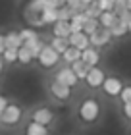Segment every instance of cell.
<instances>
[{
    "label": "cell",
    "mask_w": 131,
    "mask_h": 135,
    "mask_svg": "<svg viewBox=\"0 0 131 135\" xmlns=\"http://www.w3.org/2000/svg\"><path fill=\"white\" fill-rule=\"evenodd\" d=\"M110 41H112L110 29H104V27H98L95 33L89 35L91 46H96V48H102V46H106V45H110Z\"/></svg>",
    "instance_id": "obj_7"
},
{
    "label": "cell",
    "mask_w": 131,
    "mask_h": 135,
    "mask_svg": "<svg viewBox=\"0 0 131 135\" xmlns=\"http://www.w3.org/2000/svg\"><path fill=\"white\" fill-rule=\"evenodd\" d=\"M91 2H95V0H83V4H87V6H89Z\"/></svg>",
    "instance_id": "obj_37"
},
{
    "label": "cell",
    "mask_w": 131,
    "mask_h": 135,
    "mask_svg": "<svg viewBox=\"0 0 131 135\" xmlns=\"http://www.w3.org/2000/svg\"><path fill=\"white\" fill-rule=\"evenodd\" d=\"M6 106H8V99H6L4 95H0V114L4 112V108H6Z\"/></svg>",
    "instance_id": "obj_32"
},
{
    "label": "cell",
    "mask_w": 131,
    "mask_h": 135,
    "mask_svg": "<svg viewBox=\"0 0 131 135\" xmlns=\"http://www.w3.org/2000/svg\"><path fill=\"white\" fill-rule=\"evenodd\" d=\"M35 60L39 62L41 68H45V70H50V68H54L56 64L60 62V54L56 52L50 45H45V46H42V50L39 52V56H37Z\"/></svg>",
    "instance_id": "obj_2"
},
{
    "label": "cell",
    "mask_w": 131,
    "mask_h": 135,
    "mask_svg": "<svg viewBox=\"0 0 131 135\" xmlns=\"http://www.w3.org/2000/svg\"><path fill=\"white\" fill-rule=\"evenodd\" d=\"M127 33H129V31H127V23H125V21H122L120 17H118V21L110 27V35H112V39H120V37H125Z\"/></svg>",
    "instance_id": "obj_18"
},
{
    "label": "cell",
    "mask_w": 131,
    "mask_h": 135,
    "mask_svg": "<svg viewBox=\"0 0 131 135\" xmlns=\"http://www.w3.org/2000/svg\"><path fill=\"white\" fill-rule=\"evenodd\" d=\"M21 116H23V110H21L20 104L8 102V106L4 108L2 114H0V122H2L4 126H16L17 122L21 120Z\"/></svg>",
    "instance_id": "obj_3"
},
{
    "label": "cell",
    "mask_w": 131,
    "mask_h": 135,
    "mask_svg": "<svg viewBox=\"0 0 131 135\" xmlns=\"http://www.w3.org/2000/svg\"><path fill=\"white\" fill-rule=\"evenodd\" d=\"M104 77H106V71L102 70L100 66H91L83 81L87 83V87H91V89H98V87L102 85Z\"/></svg>",
    "instance_id": "obj_4"
},
{
    "label": "cell",
    "mask_w": 131,
    "mask_h": 135,
    "mask_svg": "<svg viewBox=\"0 0 131 135\" xmlns=\"http://www.w3.org/2000/svg\"><path fill=\"white\" fill-rule=\"evenodd\" d=\"M20 37H21V41H23V45H31V42H35L37 39H41L35 27H23L21 31H20Z\"/></svg>",
    "instance_id": "obj_19"
},
{
    "label": "cell",
    "mask_w": 131,
    "mask_h": 135,
    "mask_svg": "<svg viewBox=\"0 0 131 135\" xmlns=\"http://www.w3.org/2000/svg\"><path fill=\"white\" fill-rule=\"evenodd\" d=\"M54 110L52 108H48V106H39L33 112V116H31V120L37 122V124H42V126H50L52 122H54Z\"/></svg>",
    "instance_id": "obj_8"
},
{
    "label": "cell",
    "mask_w": 131,
    "mask_h": 135,
    "mask_svg": "<svg viewBox=\"0 0 131 135\" xmlns=\"http://www.w3.org/2000/svg\"><path fill=\"white\" fill-rule=\"evenodd\" d=\"M81 60L87 64V66H98L100 64V48L96 46H87L81 50Z\"/></svg>",
    "instance_id": "obj_10"
},
{
    "label": "cell",
    "mask_w": 131,
    "mask_h": 135,
    "mask_svg": "<svg viewBox=\"0 0 131 135\" xmlns=\"http://www.w3.org/2000/svg\"><path fill=\"white\" fill-rule=\"evenodd\" d=\"M85 21H87L85 12H77V14H73L71 20H70V29H71V33L83 31V23H85Z\"/></svg>",
    "instance_id": "obj_17"
},
{
    "label": "cell",
    "mask_w": 131,
    "mask_h": 135,
    "mask_svg": "<svg viewBox=\"0 0 131 135\" xmlns=\"http://www.w3.org/2000/svg\"><path fill=\"white\" fill-rule=\"evenodd\" d=\"M120 100L123 102H131V85H123L122 93H120Z\"/></svg>",
    "instance_id": "obj_30"
},
{
    "label": "cell",
    "mask_w": 131,
    "mask_h": 135,
    "mask_svg": "<svg viewBox=\"0 0 131 135\" xmlns=\"http://www.w3.org/2000/svg\"><path fill=\"white\" fill-rule=\"evenodd\" d=\"M100 87L104 91V95H108V97H120L122 89H123V81L120 77H116V75H106Z\"/></svg>",
    "instance_id": "obj_5"
},
{
    "label": "cell",
    "mask_w": 131,
    "mask_h": 135,
    "mask_svg": "<svg viewBox=\"0 0 131 135\" xmlns=\"http://www.w3.org/2000/svg\"><path fill=\"white\" fill-rule=\"evenodd\" d=\"M98 27H100V23H98V17H87V21L83 23V33L91 35V33H95Z\"/></svg>",
    "instance_id": "obj_25"
},
{
    "label": "cell",
    "mask_w": 131,
    "mask_h": 135,
    "mask_svg": "<svg viewBox=\"0 0 131 135\" xmlns=\"http://www.w3.org/2000/svg\"><path fill=\"white\" fill-rule=\"evenodd\" d=\"M42 21H45V25H52V23L58 20V8H52V6H46L45 10H42Z\"/></svg>",
    "instance_id": "obj_22"
},
{
    "label": "cell",
    "mask_w": 131,
    "mask_h": 135,
    "mask_svg": "<svg viewBox=\"0 0 131 135\" xmlns=\"http://www.w3.org/2000/svg\"><path fill=\"white\" fill-rule=\"evenodd\" d=\"M2 71H4V60L0 58V75H2Z\"/></svg>",
    "instance_id": "obj_34"
},
{
    "label": "cell",
    "mask_w": 131,
    "mask_h": 135,
    "mask_svg": "<svg viewBox=\"0 0 131 135\" xmlns=\"http://www.w3.org/2000/svg\"><path fill=\"white\" fill-rule=\"evenodd\" d=\"M127 31H129V33H131V20H129V21H127Z\"/></svg>",
    "instance_id": "obj_36"
},
{
    "label": "cell",
    "mask_w": 131,
    "mask_h": 135,
    "mask_svg": "<svg viewBox=\"0 0 131 135\" xmlns=\"http://www.w3.org/2000/svg\"><path fill=\"white\" fill-rule=\"evenodd\" d=\"M25 135H50V129H48V126L37 124V122L31 120L25 126Z\"/></svg>",
    "instance_id": "obj_14"
},
{
    "label": "cell",
    "mask_w": 131,
    "mask_h": 135,
    "mask_svg": "<svg viewBox=\"0 0 131 135\" xmlns=\"http://www.w3.org/2000/svg\"><path fill=\"white\" fill-rule=\"evenodd\" d=\"M73 14H75V12H73V10H71V8H70L67 4H64V6H60V8H58V20L70 21Z\"/></svg>",
    "instance_id": "obj_26"
},
{
    "label": "cell",
    "mask_w": 131,
    "mask_h": 135,
    "mask_svg": "<svg viewBox=\"0 0 131 135\" xmlns=\"http://www.w3.org/2000/svg\"><path fill=\"white\" fill-rule=\"evenodd\" d=\"M50 95L54 97L56 100L66 102V100L71 99V87L62 85V83H58V81H52V83H50Z\"/></svg>",
    "instance_id": "obj_9"
},
{
    "label": "cell",
    "mask_w": 131,
    "mask_h": 135,
    "mask_svg": "<svg viewBox=\"0 0 131 135\" xmlns=\"http://www.w3.org/2000/svg\"><path fill=\"white\" fill-rule=\"evenodd\" d=\"M125 4H127V10L131 12V0H125Z\"/></svg>",
    "instance_id": "obj_35"
},
{
    "label": "cell",
    "mask_w": 131,
    "mask_h": 135,
    "mask_svg": "<svg viewBox=\"0 0 131 135\" xmlns=\"http://www.w3.org/2000/svg\"><path fill=\"white\" fill-rule=\"evenodd\" d=\"M48 45H50V46H52V48H54V50L58 52V54H62V52H64L67 46H70V42H67V39H66V37H52Z\"/></svg>",
    "instance_id": "obj_23"
},
{
    "label": "cell",
    "mask_w": 131,
    "mask_h": 135,
    "mask_svg": "<svg viewBox=\"0 0 131 135\" xmlns=\"http://www.w3.org/2000/svg\"><path fill=\"white\" fill-rule=\"evenodd\" d=\"M4 42H6V48H20L23 45L20 31H8L4 35Z\"/></svg>",
    "instance_id": "obj_16"
},
{
    "label": "cell",
    "mask_w": 131,
    "mask_h": 135,
    "mask_svg": "<svg viewBox=\"0 0 131 135\" xmlns=\"http://www.w3.org/2000/svg\"><path fill=\"white\" fill-rule=\"evenodd\" d=\"M54 81H58V83H62V85H67V87L73 89V87L79 83V79H77V75L73 73V70H71L70 66H64V68H60V70L56 71Z\"/></svg>",
    "instance_id": "obj_6"
},
{
    "label": "cell",
    "mask_w": 131,
    "mask_h": 135,
    "mask_svg": "<svg viewBox=\"0 0 131 135\" xmlns=\"http://www.w3.org/2000/svg\"><path fill=\"white\" fill-rule=\"evenodd\" d=\"M70 68H71V70H73V73H75V75H77V79H79V81H83V79H85V75H87V71H89V68L91 66H87L85 62H83V60H75V62H73V64H70Z\"/></svg>",
    "instance_id": "obj_20"
},
{
    "label": "cell",
    "mask_w": 131,
    "mask_h": 135,
    "mask_svg": "<svg viewBox=\"0 0 131 135\" xmlns=\"http://www.w3.org/2000/svg\"><path fill=\"white\" fill-rule=\"evenodd\" d=\"M46 42L42 41V39H37L35 42H31V45H25V46H29V50H31V54H33V58H37L39 56V52L42 50V46H45Z\"/></svg>",
    "instance_id": "obj_27"
},
{
    "label": "cell",
    "mask_w": 131,
    "mask_h": 135,
    "mask_svg": "<svg viewBox=\"0 0 131 135\" xmlns=\"http://www.w3.org/2000/svg\"><path fill=\"white\" fill-rule=\"evenodd\" d=\"M71 29H70V21H64V20H56L52 23V37H70Z\"/></svg>",
    "instance_id": "obj_12"
},
{
    "label": "cell",
    "mask_w": 131,
    "mask_h": 135,
    "mask_svg": "<svg viewBox=\"0 0 131 135\" xmlns=\"http://www.w3.org/2000/svg\"><path fill=\"white\" fill-rule=\"evenodd\" d=\"M116 21H118V14L114 10L100 12V16H98V23H100V27H104V29H110Z\"/></svg>",
    "instance_id": "obj_13"
},
{
    "label": "cell",
    "mask_w": 131,
    "mask_h": 135,
    "mask_svg": "<svg viewBox=\"0 0 131 135\" xmlns=\"http://www.w3.org/2000/svg\"><path fill=\"white\" fill-rule=\"evenodd\" d=\"M67 42H70V46H75V48H79V50H83V48H87V46L91 45V42H89V35L83 33V31L70 33V37H67Z\"/></svg>",
    "instance_id": "obj_11"
},
{
    "label": "cell",
    "mask_w": 131,
    "mask_h": 135,
    "mask_svg": "<svg viewBox=\"0 0 131 135\" xmlns=\"http://www.w3.org/2000/svg\"><path fill=\"white\" fill-rule=\"evenodd\" d=\"M96 6L100 8V12H108V10H114L116 0H96Z\"/></svg>",
    "instance_id": "obj_29"
},
{
    "label": "cell",
    "mask_w": 131,
    "mask_h": 135,
    "mask_svg": "<svg viewBox=\"0 0 131 135\" xmlns=\"http://www.w3.org/2000/svg\"><path fill=\"white\" fill-rule=\"evenodd\" d=\"M85 16L87 17H98V16H100V8L96 6V0H95V2H91L85 8Z\"/></svg>",
    "instance_id": "obj_28"
},
{
    "label": "cell",
    "mask_w": 131,
    "mask_h": 135,
    "mask_svg": "<svg viewBox=\"0 0 131 135\" xmlns=\"http://www.w3.org/2000/svg\"><path fill=\"white\" fill-rule=\"evenodd\" d=\"M0 58L4 60V64H16L17 62V48H4Z\"/></svg>",
    "instance_id": "obj_24"
},
{
    "label": "cell",
    "mask_w": 131,
    "mask_h": 135,
    "mask_svg": "<svg viewBox=\"0 0 131 135\" xmlns=\"http://www.w3.org/2000/svg\"><path fill=\"white\" fill-rule=\"evenodd\" d=\"M122 108H123V118L131 122V102H123Z\"/></svg>",
    "instance_id": "obj_31"
},
{
    "label": "cell",
    "mask_w": 131,
    "mask_h": 135,
    "mask_svg": "<svg viewBox=\"0 0 131 135\" xmlns=\"http://www.w3.org/2000/svg\"><path fill=\"white\" fill-rule=\"evenodd\" d=\"M60 58L64 60V64L70 66V64L75 62V60H79V58H81V50H79V48H75V46H67L66 50L60 54Z\"/></svg>",
    "instance_id": "obj_15"
},
{
    "label": "cell",
    "mask_w": 131,
    "mask_h": 135,
    "mask_svg": "<svg viewBox=\"0 0 131 135\" xmlns=\"http://www.w3.org/2000/svg\"><path fill=\"white\" fill-rule=\"evenodd\" d=\"M6 48V42H4V35L0 33V54H2V50Z\"/></svg>",
    "instance_id": "obj_33"
},
{
    "label": "cell",
    "mask_w": 131,
    "mask_h": 135,
    "mask_svg": "<svg viewBox=\"0 0 131 135\" xmlns=\"http://www.w3.org/2000/svg\"><path fill=\"white\" fill-rule=\"evenodd\" d=\"M100 114H102V106H100V102L96 99H93V97L81 100V104L77 106V118L87 126L95 124V122L100 118Z\"/></svg>",
    "instance_id": "obj_1"
},
{
    "label": "cell",
    "mask_w": 131,
    "mask_h": 135,
    "mask_svg": "<svg viewBox=\"0 0 131 135\" xmlns=\"http://www.w3.org/2000/svg\"><path fill=\"white\" fill-rule=\"evenodd\" d=\"M33 54H31V50H29V46H25V45H21L20 48H17V64H23V66H27V64H31L33 62Z\"/></svg>",
    "instance_id": "obj_21"
}]
</instances>
